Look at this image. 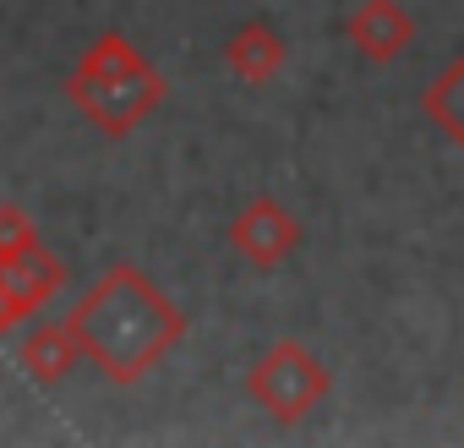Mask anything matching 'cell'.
I'll list each match as a JSON object with an SVG mask.
<instances>
[{"label":"cell","mask_w":464,"mask_h":448,"mask_svg":"<svg viewBox=\"0 0 464 448\" xmlns=\"http://www.w3.org/2000/svg\"><path fill=\"white\" fill-rule=\"evenodd\" d=\"M0 279H6L12 301L23 307V317H34V312H44V301H55V296L66 290V263H61L44 241H34V247H23L17 258L0 263Z\"/></svg>","instance_id":"cell-7"},{"label":"cell","mask_w":464,"mask_h":448,"mask_svg":"<svg viewBox=\"0 0 464 448\" xmlns=\"http://www.w3.org/2000/svg\"><path fill=\"white\" fill-rule=\"evenodd\" d=\"M66 323L82 345V361L121 388L142 383L186 339V312L131 263H115L104 279H93L72 301Z\"/></svg>","instance_id":"cell-1"},{"label":"cell","mask_w":464,"mask_h":448,"mask_svg":"<svg viewBox=\"0 0 464 448\" xmlns=\"http://www.w3.org/2000/svg\"><path fill=\"white\" fill-rule=\"evenodd\" d=\"M12 323H23V307L12 301V290H6V279H0V334H6Z\"/></svg>","instance_id":"cell-11"},{"label":"cell","mask_w":464,"mask_h":448,"mask_svg":"<svg viewBox=\"0 0 464 448\" xmlns=\"http://www.w3.org/2000/svg\"><path fill=\"white\" fill-rule=\"evenodd\" d=\"M306 241L301 219L279 202V197H252L236 219H229V247H236V258H246L257 274H274L279 263L295 258V247Z\"/></svg>","instance_id":"cell-4"},{"label":"cell","mask_w":464,"mask_h":448,"mask_svg":"<svg viewBox=\"0 0 464 448\" xmlns=\"http://www.w3.org/2000/svg\"><path fill=\"white\" fill-rule=\"evenodd\" d=\"M34 241H39L34 219H28L17 202H0V263L17 258V252H23V247H34Z\"/></svg>","instance_id":"cell-10"},{"label":"cell","mask_w":464,"mask_h":448,"mask_svg":"<svg viewBox=\"0 0 464 448\" xmlns=\"http://www.w3.org/2000/svg\"><path fill=\"white\" fill-rule=\"evenodd\" d=\"M344 34L366 61L382 66V61H399L415 44V17H410L404 0H361L350 12V23H344Z\"/></svg>","instance_id":"cell-5"},{"label":"cell","mask_w":464,"mask_h":448,"mask_svg":"<svg viewBox=\"0 0 464 448\" xmlns=\"http://www.w3.org/2000/svg\"><path fill=\"white\" fill-rule=\"evenodd\" d=\"M328 388H334V372H328L323 355L306 350L301 339H279V345H268V350L252 361V372H246V394H252V404L268 410L279 426L306 421V415L328 399Z\"/></svg>","instance_id":"cell-3"},{"label":"cell","mask_w":464,"mask_h":448,"mask_svg":"<svg viewBox=\"0 0 464 448\" xmlns=\"http://www.w3.org/2000/svg\"><path fill=\"white\" fill-rule=\"evenodd\" d=\"M285 61H290L285 34H279L268 17H246V23L229 28V39H224V66L236 72L241 83H252V88L274 83V77L285 72Z\"/></svg>","instance_id":"cell-6"},{"label":"cell","mask_w":464,"mask_h":448,"mask_svg":"<svg viewBox=\"0 0 464 448\" xmlns=\"http://www.w3.org/2000/svg\"><path fill=\"white\" fill-rule=\"evenodd\" d=\"M169 83L164 72L121 34V28H104L72 66L66 77V99L77 104V115L88 126H99L104 137H131L159 104H164Z\"/></svg>","instance_id":"cell-2"},{"label":"cell","mask_w":464,"mask_h":448,"mask_svg":"<svg viewBox=\"0 0 464 448\" xmlns=\"http://www.w3.org/2000/svg\"><path fill=\"white\" fill-rule=\"evenodd\" d=\"M17 366H23L39 388L66 383V377L82 366V345H77L72 323H66V317H61V323H34L28 339L17 345Z\"/></svg>","instance_id":"cell-8"},{"label":"cell","mask_w":464,"mask_h":448,"mask_svg":"<svg viewBox=\"0 0 464 448\" xmlns=\"http://www.w3.org/2000/svg\"><path fill=\"white\" fill-rule=\"evenodd\" d=\"M420 110H426V121H431L453 148H464V50L426 83Z\"/></svg>","instance_id":"cell-9"}]
</instances>
